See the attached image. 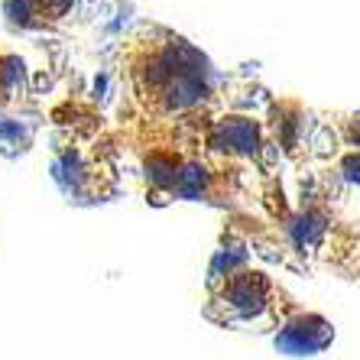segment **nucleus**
<instances>
[{"mask_svg": "<svg viewBox=\"0 0 360 360\" xmlns=\"http://www.w3.org/2000/svg\"><path fill=\"white\" fill-rule=\"evenodd\" d=\"M214 305H221V321H247V319H260L269 305V292L260 273H237L224 283Z\"/></svg>", "mask_w": 360, "mask_h": 360, "instance_id": "nucleus-1", "label": "nucleus"}, {"mask_svg": "<svg viewBox=\"0 0 360 360\" xmlns=\"http://www.w3.org/2000/svg\"><path fill=\"white\" fill-rule=\"evenodd\" d=\"M276 344L289 354H319L331 344V325L319 315H299L295 321H285Z\"/></svg>", "mask_w": 360, "mask_h": 360, "instance_id": "nucleus-2", "label": "nucleus"}]
</instances>
